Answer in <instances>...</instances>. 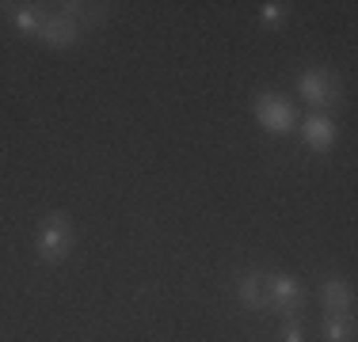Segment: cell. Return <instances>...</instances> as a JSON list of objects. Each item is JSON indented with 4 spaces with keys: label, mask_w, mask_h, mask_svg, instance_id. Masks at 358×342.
I'll use <instances>...</instances> for the list:
<instances>
[{
    "label": "cell",
    "mask_w": 358,
    "mask_h": 342,
    "mask_svg": "<svg viewBox=\"0 0 358 342\" xmlns=\"http://www.w3.org/2000/svg\"><path fill=\"white\" fill-rule=\"evenodd\" d=\"M73 221L65 217V213H46V221L38 225V236H35V251L42 262H50V267H57V262L69 259L73 251Z\"/></svg>",
    "instance_id": "6da1fadb"
},
{
    "label": "cell",
    "mask_w": 358,
    "mask_h": 342,
    "mask_svg": "<svg viewBox=\"0 0 358 342\" xmlns=\"http://www.w3.org/2000/svg\"><path fill=\"white\" fill-rule=\"evenodd\" d=\"M252 114H255V122H259L271 137H289V133L297 130L294 103H289L286 96H278V91H255Z\"/></svg>",
    "instance_id": "7a4b0ae2"
},
{
    "label": "cell",
    "mask_w": 358,
    "mask_h": 342,
    "mask_svg": "<svg viewBox=\"0 0 358 342\" xmlns=\"http://www.w3.org/2000/svg\"><path fill=\"white\" fill-rule=\"evenodd\" d=\"M263 289H267V312L275 308L278 315H297L305 308V301H309L301 281L282 270H263Z\"/></svg>",
    "instance_id": "3957f363"
},
{
    "label": "cell",
    "mask_w": 358,
    "mask_h": 342,
    "mask_svg": "<svg viewBox=\"0 0 358 342\" xmlns=\"http://www.w3.org/2000/svg\"><path fill=\"white\" fill-rule=\"evenodd\" d=\"M297 96L324 114V107H336L339 103V76L328 73V68H305L297 76Z\"/></svg>",
    "instance_id": "277c9868"
},
{
    "label": "cell",
    "mask_w": 358,
    "mask_h": 342,
    "mask_svg": "<svg viewBox=\"0 0 358 342\" xmlns=\"http://www.w3.org/2000/svg\"><path fill=\"white\" fill-rule=\"evenodd\" d=\"M38 42L50 50H73L80 42V23L65 8L62 12H46L42 15V27H38Z\"/></svg>",
    "instance_id": "5b68a950"
},
{
    "label": "cell",
    "mask_w": 358,
    "mask_h": 342,
    "mask_svg": "<svg viewBox=\"0 0 358 342\" xmlns=\"http://www.w3.org/2000/svg\"><path fill=\"white\" fill-rule=\"evenodd\" d=\"M297 133H301V144L313 149V152H328V149H336V141H339L336 118L320 114V110H313V114L297 126Z\"/></svg>",
    "instance_id": "8992f818"
},
{
    "label": "cell",
    "mask_w": 358,
    "mask_h": 342,
    "mask_svg": "<svg viewBox=\"0 0 358 342\" xmlns=\"http://www.w3.org/2000/svg\"><path fill=\"white\" fill-rule=\"evenodd\" d=\"M351 304H355V293L339 274H324L320 281V308L324 315H351Z\"/></svg>",
    "instance_id": "52a82bcc"
},
{
    "label": "cell",
    "mask_w": 358,
    "mask_h": 342,
    "mask_svg": "<svg viewBox=\"0 0 358 342\" xmlns=\"http://www.w3.org/2000/svg\"><path fill=\"white\" fill-rule=\"evenodd\" d=\"M236 301L248 312H267V289H263V270H248L236 278Z\"/></svg>",
    "instance_id": "ba28073f"
},
{
    "label": "cell",
    "mask_w": 358,
    "mask_h": 342,
    "mask_svg": "<svg viewBox=\"0 0 358 342\" xmlns=\"http://www.w3.org/2000/svg\"><path fill=\"white\" fill-rule=\"evenodd\" d=\"M4 12H8V20L15 23V31L20 34H31V38H38V27H42V8L35 4H4Z\"/></svg>",
    "instance_id": "9c48e42d"
},
{
    "label": "cell",
    "mask_w": 358,
    "mask_h": 342,
    "mask_svg": "<svg viewBox=\"0 0 358 342\" xmlns=\"http://www.w3.org/2000/svg\"><path fill=\"white\" fill-rule=\"evenodd\" d=\"M320 339L324 342H351L355 339V315H324Z\"/></svg>",
    "instance_id": "30bf717a"
},
{
    "label": "cell",
    "mask_w": 358,
    "mask_h": 342,
    "mask_svg": "<svg viewBox=\"0 0 358 342\" xmlns=\"http://www.w3.org/2000/svg\"><path fill=\"white\" fill-rule=\"evenodd\" d=\"M289 15V4H282V0H267V4H259V20L267 23V27H282Z\"/></svg>",
    "instance_id": "8fae6325"
},
{
    "label": "cell",
    "mask_w": 358,
    "mask_h": 342,
    "mask_svg": "<svg viewBox=\"0 0 358 342\" xmlns=\"http://www.w3.org/2000/svg\"><path fill=\"white\" fill-rule=\"evenodd\" d=\"M278 339H282V342H305V323L286 320V323H282V331H278Z\"/></svg>",
    "instance_id": "7c38bea8"
}]
</instances>
